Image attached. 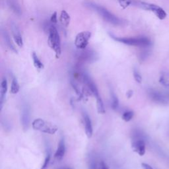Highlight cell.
<instances>
[{
  "mask_svg": "<svg viewBox=\"0 0 169 169\" xmlns=\"http://www.w3.org/2000/svg\"><path fill=\"white\" fill-rule=\"evenodd\" d=\"M85 6L93 10L97 13L100 15L102 18L105 19L106 22L112 24L114 25H122L123 21L120 19L118 17H117L114 15H113L109 11L107 10L106 8L103 7L101 6H98L96 3L93 2H86Z\"/></svg>",
  "mask_w": 169,
  "mask_h": 169,
  "instance_id": "6da1fadb",
  "label": "cell"
},
{
  "mask_svg": "<svg viewBox=\"0 0 169 169\" xmlns=\"http://www.w3.org/2000/svg\"><path fill=\"white\" fill-rule=\"evenodd\" d=\"M110 36L114 40L118 41L120 43L124 44H127L129 46H134L141 48H147L151 45V41L148 38L141 36L136 38H122V37H116L113 34H110Z\"/></svg>",
  "mask_w": 169,
  "mask_h": 169,
  "instance_id": "7a4b0ae2",
  "label": "cell"
},
{
  "mask_svg": "<svg viewBox=\"0 0 169 169\" xmlns=\"http://www.w3.org/2000/svg\"><path fill=\"white\" fill-rule=\"evenodd\" d=\"M48 44L54 51L56 58H59L62 54L61 40L58 30L54 26H50L48 29Z\"/></svg>",
  "mask_w": 169,
  "mask_h": 169,
  "instance_id": "3957f363",
  "label": "cell"
},
{
  "mask_svg": "<svg viewBox=\"0 0 169 169\" xmlns=\"http://www.w3.org/2000/svg\"><path fill=\"white\" fill-rule=\"evenodd\" d=\"M32 127L34 130L50 135H54L58 130L56 125L41 118L34 120L32 123Z\"/></svg>",
  "mask_w": 169,
  "mask_h": 169,
  "instance_id": "277c9868",
  "label": "cell"
},
{
  "mask_svg": "<svg viewBox=\"0 0 169 169\" xmlns=\"http://www.w3.org/2000/svg\"><path fill=\"white\" fill-rule=\"evenodd\" d=\"M137 5L145 10L153 12L159 19L163 20L167 17V13L164 11L163 9L157 5H155V4L145 2H138Z\"/></svg>",
  "mask_w": 169,
  "mask_h": 169,
  "instance_id": "5b68a950",
  "label": "cell"
},
{
  "mask_svg": "<svg viewBox=\"0 0 169 169\" xmlns=\"http://www.w3.org/2000/svg\"><path fill=\"white\" fill-rule=\"evenodd\" d=\"M91 36L89 31H83L77 34L75 39V46L79 50H85L88 46L89 41Z\"/></svg>",
  "mask_w": 169,
  "mask_h": 169,
  "instance_id": "8992f818",
  "label": "cell"
},
{
  "mask_svg": "<svg viewBox=\"0 0 169 169\" xmlns=\"http://www.w3.org/2000/svg\"><path fill=\"white\" fill-rule=\"evenodd\" d=\"M147 94H148V96L151 100L157 104L162 105H167L169 102L168 98L165 95L157 90L149 89L147 90Z\"/></svg>",
  "mask_w": 169,
  "mask_h": 169,
  "instance_id": "52a82bcc",
  "label": "cell"
},
{
  "mask_svg": "<svg viewBox=\"0 0 169 169\" xmlns=\"http://www.w3.org/2000/svg\"><path fill=\"white\" fill-rule=\"evenodd\" d=\"M132 147L134 152L140 156H144L145 153V142L142 138H134L132 143Z\"/></svg>",
  "mask_w": 169,
  "mask_h": 169,
  "instance_id": "ba28073f",
  "label": "cell"
},
{
  "mask_svg": "<svg viewBox=\"0 0 169 169\" xmlns=\"http://www.w3.org/2000/svg\"><path fill=\"white\" fill-rule=\"evenodd\" d=\"M21 123L24 130H27L30 124V109L27 104L23 106L21 111Z\"/></svg>",
  "mask_w": 169,
  "mask_h": 169,
  "instance_id": "9c48e42d",
  "label": "cell"
},
{
  "mask_svg": "<svg viewBox=\"0 0 169 169\" xmlns=\"http://www.w3.org/2000/svg\"><path fill=\"white\" fill-rule=\"evenodd\" d=\"M66 143H65L64 138L62 137L59 141L57 149H56L54 154L55 159L58 161L62 160L64 157L65 154H66Z\"/></svg>",
  "mask_w": 169,
  "mask_h": 169,
  "instance_id": "30bf717a",
  "label": "cell"
},
{
  "mask_svg": "<svg viewBox=\"0 0 169 169\" xmlns=\"http://www.w3.org/2000/svg\"><path fill=\"white\" fill-rule=\"evenodd\" d=\"M83 120L85 124V133L88 138H90L93 136V129L91 120H90V118H89V116L87 115V114L83 113Z\"/></svg>",
  "mask_w": 169,
  "mask_h": 169,
  "instance_id": "8fae6325",
  "label": "cell"
},
{
  "mask_svg": "<svg viewBox=\"0 0 169 169\" xmlns=\"http://www.w3.org/2000/svg\"><path fill=\"white\" fill-rule=\"evenodd\" d=\"M12 33L13 36L14 40L16 42L17 46H19V47H22L23 45V38L22 36H21V34L20 33L18 27H17L15 25H12Z\"/></svg>",
  "mask_w": 169,
  "mask_h": 169,
  "instance_id": "7c38bea8",
  "label": "cell"
},
{
  "mask_svg": "<svg viewBox=\"0 0 169 169\" xmlns=\"http://www.w3.org/2000/svg\"><path fill=\"white\" fill-rule=\"evenodd\" d=\"M7 81L6 79H3L1 83V89H0V104L1 108H2L3 102L5 101V98L7 91Z\"/></svg>",
  "mask_w": 169,
  "mask_h": 169,
  "instance_id": "4fadbf2b",
  "label": "cell"
},
{
  "mask_svg": "<svg viewBox=\"0 0 169 169\" xmlns=\"http://www.w3.org/2000/svg\"><path fill=\"white\" fill-rule=\"evenodd\" d=\"M81 53V55H79V57H78V60H79V62H90L94 58V54H93L94 52H91L90 51L83 52Z\"/></svg>",
  "mask_w": 169,
  "mask_h": 169,
  "instance_id": "5bb4252c",
  "label": "cell"
},
{
  "mask_svg": "<svg viewBox=\"0 0 169 169\" xmlns=\"http://www.w3.org/2000/svg\"><path fill=\"white\" fill-rule=\"evenodd\" d=\"M89 169H109V167L103 161H98L91 163Z\"/></svg>",
  "mask_w": 169,
  "mask_h": 169,
  "instance_id": "9a60e30c",
  "label": "cell"
},
{
  "mask_svg": "<svg viewBox=\"0 0 169 169\" xmlns=\"http://www.w3.org/2000/svg\"><path fill=\"white\" fill-rule=\"evenodd\" d=\"M60 21L61 23L66 27H68V25H69V23H70V17L65 10L62 11L61 15H60Z\"/></svg>",
  "mask_w": 169,
  "mask_h": 169,
  "instance_id": "2e32d148",
  "label": "cell"
},
{
  "mask_svg": "<svg viewBox=\"0 0 169 169\" xmlns=\"http://www.w3.org/2000/svg\"><path fill=\"white\" fill-rule=\"evenodd\" d=\"M20 90V86L18 83V81H17V78L13 77L11 80V89H10V92L15 94L17 93H18Z\"/></svg>",
  "mask_w": 169,
  "mask_h": 169,
  "instance_id": "e0dca14e",
  "label": "cell"
},
{
  "mask_svg": "<svg viewBox=\"0 0 169 169\" xmlns=\"http://www.w3.org/2000/svg\"><path fill=\"white\" fill-rule=\"evenodd\" d=\"M96 100H97V107L98 112L99 114H105L106 110H105V105H104V103L101 97L98 96L96 97Z\"/></svg>",
  "mask_w": 169,
  "mask_h": 169,
  "instance_id": "ac0fdd59",
  "label": "cell"
},
{
  "mask_svg": "<svg viewBox=\"0 0 169 169\" xmlns=\"http://www.w3.org/2000/svg\"><path fill=\"white\" fill-rule=\"evenodd\" d=\"M110 97L112 101V108L113 110H117L119 106V101L113 90H110Z\"/></svg>",
  "mask_w": 169,
  "mask_h": 169,
  "instance_id": "d6986e66",
  "label": "cell"
},
{
  "mask_svg": "<svg viewBox=\"0 0 169 169\" xmlns=\"http://www.w3.org/2000/svg\"><path fill=\"white\" fill-rule=\"evenodd\" d=\"M32 58L33 60V63L34 66H35L36 68L38 69H41L44 68V64L42 63V62L40 60V59L38 58V56L36 54L35 52H33L32 54Z\"/></svg>",
  "mask_w": 169,
  "mask_h": 169,
  "instance_id": "ffe728a7",
  "label": "cell"
},
{
  "mask_svg": "<svg viewBox=\"0 0 169 169\" xmlns=\"http://www.w3.org/2000/svg\"><path fill=\"white\" fill-rule=\"evenodd\" d=\"M159 82L164 86L169 88V75L166 73H163L160 77Z\"/></svg>",
  "mask_w": 169,
  "mask_h": 169,
  "instance_id": "44dd1931",
  "label": "cell"
},
{
  "mask_svg": "<svg viewBox=\"0 0 169 169\" xmlns=\"http://www.w3.org/2000/svg\"><path fill=\"white\" fill-rule=\"evenodd\" d=\"M134 115V113L133 111L131 110H128L125 111V112H124L122 116V118L125 122H129V121H131L132 119L133 118Z\"/></svg>",
  "mask_w": 169,
  "mask_h": 169,
  "instance_id": "7402d4cb",
  "label": "cell"
},
{
  "mask_svg": "<svg viewBox=\"0 0 169 169\" xmlns=\"http://www.w3.org/2000/svg\"><path fill=\"white\" fill-rule=\"evenodd\" d=\"M50 159H51V152L50 150H48L46 157L44 159V163L42 164V165L40 168V169H47V168L48 167V165L50 162Z\"/></svg>",
  "mask_w": 169,
  "mask_h": 169,
  "instance_id": "603a6c76",
  "label": "cell"
},
{
  "mask_svg": "<svg viewBox=\"0 0 169 169\" xmlns=\"http://www.w3.org/2000/svg\"><path fill=\"white\" fill-rule=\"evenodd\" d=\"M3 38H4V39H5V41H6V44H7V46H8L9 48H10L11 50L14 51V52H17V50H15L13 44H12V42H11V40H10V36H9L8 34H7L6 32H4V33H3Z\"/></svg>",
  "mask_w": 169,
  "mask_h": 169,
  "instance_id": "cb8c5ba5",
  "label": "cell"
},
{
  "mask_svg": "<svg viewBox=\"0 0 169 169\" xmlns=\"http://www.w3.org/2000/svg\"><path fill=\"white\" fill-rule=\"evenodd\" d=\"M133 77L134 79L136 80V81L138 83H141L142 82V77L141 75V74L140 73L137 69H134L133 70Z\"/></svg>",
  "mask_w": 169,
  "mask_h": 169,
  "instance_id": "d4e9b609",
  "label": "cell"
},
{
  "mask_svg": "<svg viewBox=\"0 0 169 169\" xmlns=\"http://www.w3.org/2000/svg\"><path fill=\"white\" fill-rule=\"evenodd\" d=\"M120 6L125 9L131 4V0H118Z\"/></svg>",
  "mask_w": 169,
  "mask_h": 169,
  "instance_id": "484cf974",
  "label": "cell"
},
{
  "mask_svg": "<svg viewBox=\"0 0 169 169\" xmlns=\"http://www.w3.org/2000/svg\"><path fill=\"white\" fill-rule=\"evenodd\" d=\"M10 7H11V9L13 10L15 13H21L20 8L19 7V6L17 5V4L15 2L11 1V3H10Z\"/></svg>",
  "mask_w": 169,
  "mask_h": 169,
  "instance_id": "4316f807",
  "label": "cell"
},
{
  "mask_svg": "<svg viewBox=\"0 0 169 169\" xmlns=\"http://www.w3.org/2000/svg\"><path fill=\"white\" fill-rule=\"evenodd\" d=\"M50 21H51V22L53 23H57V21H58V20H57V13L54 12V13L52 15L51 18H50Z\"/></svg>",
  "mask_w": 169,
  "mask_h": 169,
  "instance_id": "83f0119b",
  "label": "cell"
},
{
  "mask_svg": "<svg viewBox=\"0 0 169 169\" xmlns=\"http://www.w3.org/2000/svg\"><path fill=\"white\" fill-rule=\"evenodd\" d=\"M141 166L144 169H153L152 167H151L150 165H149V164L147 163H142Z\"/></svg>",
  "mask_w": 169,
  "mask_h": 169,
  "instance_id": "f1b7e54d",
  "label": "cell"
},
{
  "mask_svg": "<svg viewBox=\"0 0 169 169\" xmlns=\"http://www.w3.org/2000/svg\"><path fill=\"white\" fill-rule=\"evenodd\" d=\"M133 94V91L132 90H129L127 91L126 93V97L128 98H130Z\"/></svg>",
  "mask_w": 169,
  "mask_h": 169,
  "instance_id": "f546056e",
  "label": "cell"
},
{
  "mask_svg": "<svg viewBox=\"0 0 169 169\" xmlns=\"http://www.w3.org/2000/svg\"><path fill=\"white\" fill-rule=\"evenodd\" d=\"M59 169H71V168H59Z\"/></svg>",
  "mask_w": 169,
  "mask_h": 169,
  "instance_id": "4dcf8cb0",
  "label": "cell"
},
{
  "mask_svg": "<svg viewBox=\"0 0 169 169\" xmlns=\"http://www.w3.org/2000/svg\"><path fill=\"white\" fill-rule=\"evenodd\" d=\"M168 96H169V93H168Z\"/></svg>",
  "mask_w": 169,
  "mask_h": 169,
  "instance_id": "1f68e13d",
  "label": "cell"
}]
</instances>
